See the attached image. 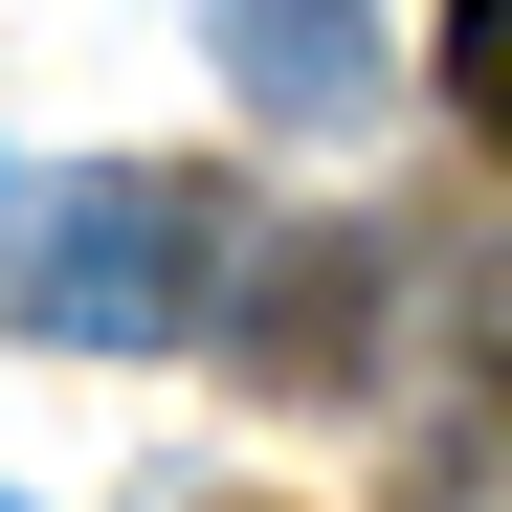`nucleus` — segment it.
I'll use <instances>...</instances> for the list:
<instances>
[{
  "mask_svg": "<svg viewBox=\"0 0 512 512\" xmlns=\"http://www.w3.org/2000/svg\"><path fill=\"white\" fill-rule=\"evenodd\" d=\"M223 90L290 112V134H357L379 112V23L357 0H223Z\"/></svg>",
  "mask_w": 512,
  "mask_h": 512,
  "instance_id": "nucleus-2",
  "label": "nucleus"
},
{
  "mask_svg": "<svg viewBox=\"0 0 512 512\" xmlns=\"http://www.w3.org/2000/svg\"><path fill=\"white\" fill-rule=\"evenodd\" d=\"M446 112L512 156V0H446Z\"/></svg>",
  "mask_w": 512,
  "mask_h": 512,
  "instance_id": "nucleus-3",
  "label": "nucleus"
},
{
  "mask_svg": "<svg viewBox=\"0 0 512 512\" xmlns=\"http://www.w3.org/2000/svg\"><path fill=\"white\" fill-rule=\"evenodd\" d=\"M0 512H23V490H0Z\"/></svg>",
  "mask_w": 512,
  "mask_h": 512,
  "instance_id": "nucleus-4",
  "label": "nucleus"
},
{
  "mask_svg": "<svg viewBox=\"0 0 512 512\" xmlns=\"http://www.w3.org/2000/svg\"><path fill=\"white\" fill-rule=\"evenodd\" d=\"M223 179H179V156H90V179H45L23 223H0V312L45 334V357H179V334L223 312Z\"/></svg>",
  "mask_w": 512,
  "mask_h": 512,
  "instance_id": "nucleus-1",
  "label": "nucleus"
}]
</instances>
